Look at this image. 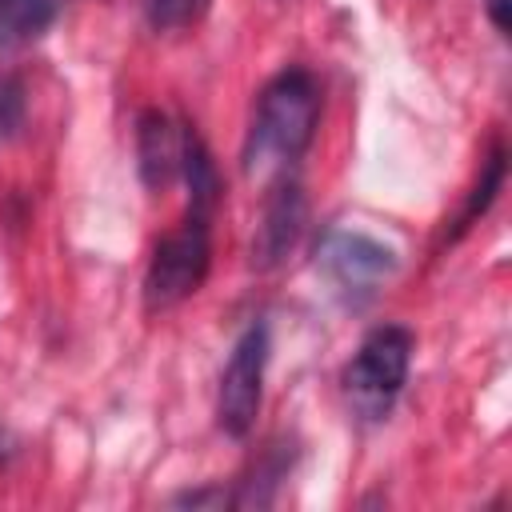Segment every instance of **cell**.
I'll list each match as a JSON object with an SVG mask.
<instances>
[{"mask_svg":"<svg viewBox=\"0 0 512 512\" xmlns=\"http://www.w3.org/2000/svg\"><path fill=\"white\" fill-rule=\"evenodd\" d=\"M208 268H212V216L188 208L180 228H172L152 248V260L144 272V308L148 312L176 308L180 300L200 292Z\"/></svg>","mask_w":512,"mask_h":512,"instance_id":"2","label":"cell"},{"mask_svg":"<svg viewBox=\"0 0 512 512\" xmlns=\"http://www.w3.org/2000/svg\"><path fill=\"white\" fill-rule=\"evenodd\" d=\"M320 124V88L312 80V72L304 68H284L276 72L252 112L248 124V140H244V172H268V168H284L296 164Z\"/></svg>","mask_w":512,"mask_h":512,"instance_id":"1","label":"cell"},{"mask_svg":"<svg viewBox=\"0 0 512 512\" xmlns=\"http://www.w3.org/2000/svg\"><path fill=\"white\" fill-rule=\"evenodd\" d=\"M56 20V0H0V52L36 40Z\"/></svg>","mask_w":512,"mask_h":512,"instance_id":"8","label":"cell"},{"mask_svg":"<svg viewBox=\"0 0 512 512\" xmlns=\"http://www.w3.org/2000/svg\"><path fill=\"white\" fill-rule=\"evenodd\" d=\"M180 148H184V124H172L164 112L148 108L136 120V160L148 188H164L180 172Z\"/></svg>","mask_w":512,"mask_h":512,"instance_id":"7","label":"cell"},{"mask_svg":"<svg viewBox=\"0 0 512 512\" xmlns=\"http://www.w3.org/2000/svg\"><path fill=\"white\" fill-rule=\"evenodd\" d=\"M488 8H492V24L504 32L508 28V16H504V8H508V0H488Z\"/></svg>","mask_w":512,"mask_h":512,"instance_id":"12","label":"cell"},{"mask_svg":"<svg viewBox=\"0 0 512 512\" xmlns=\"http://www.w3.org/2000/svg\"><path fill=\"white\" fill-rule=\"evenodd\" d=\"M300 228H304V192L296 180H280L264 204V220H260L256 240H252V264L276 268L292 252Z\"/></svg>","mask_w":512,"mask_h":512,"instance_id":"6","label":"cell"},{"mask_svg":"<svg viewBox=\"0 0 512 512\" xmlns=\"http://www.w3.org/2000/svg\"><path fill=\"white\" fill-rule=\"evenodd\" d=\"M24 116V92L20 80H0V136H8Z\"/></svg>","mask_w":512,"mask_h":512,"instance_id":"11","label":"cell"},{"mask_svg":"<svg viewBox=\"0 0 512 512\" xmlns=\"http://www.w3.org/2000/svg\"><path fill=\"white\" fill-rule=\"evenodd\" d=\"M504 148L496 144L492 148V156H488V168H484V180L472 188V196H468V204H464V212H460V224H456V232H464L476 216H484L488 212V204L496 200V192H500V184H504Z\"/></svg>","mask_w":512,"mask_h":512,"instance_id":"9","label":"cell"},{"mask_svg":"<svg viewBox=\"0 0 512 512\" xmlns=\"http://www.w3.org/2000/svg\"><path fill=\"white\" fill-rule=\"evenodd\" d=\"M316 260L320 268L348 292H372L384 276L396 272V252L384 248L380 240L364 236V232H328L316 248Z\"/></svg>","mask_w":512,"mask_h":512,"instance_id":"5","label":"cell"},{"mask_svg":"<svg viewBox=\"0 0 512 512\" xmlns=\"http://www.w3.org/2000/svg\"><path fill=\"white\" fill-rule=\"evenodd\" d=\"M140 8H144V20L156 32H172V28H184V24L200 20L208 0H140Z\"/></svg>","mask_w":512,"mask_h":512,"instance_id":"10","label":"cell"},{"mask_svg":"<svg viewBox=\"0 0 512 512\" xmlns=\"http://www.w3.org/2000/svg\"><path fill=\"white\" fill-rule=\"evenodd\" d=\"M264 368H268V324L252 320L232 344V356L220 372V392H216V424L232 440H244L256 424V412L264 400Z\"/></svg>","mask_w":512,"mask_h":512,"instance_id":"4","label":"cell"},{"mask_svg":"<svg viewBox=\"0 0 512 512\" xmlns=\"http://www.w3.org/2000/svg\"><path fill=\"white\" fill-rule=\"evenodd\" d=\"M412 368V332L400 324L372 328L344 368V392L364 416H384Z\"/></svg>","mask_w":512,"mask_h":512,"instance_id":"3","label":"cell"}]
</instances>
